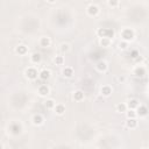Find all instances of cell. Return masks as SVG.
<instances>
[{"instance_id": "obj_20", "label": "cell", "mask_w": 149, "mask_h": 149, "mask_svg": "<svg viewBox=\"0 0 149 149\" xmlns=\"http://www.w3.org/2000/svg\"><path fill=\"white\" fill-rule=\"evenodd\" d=\"M63 73H64V76H66V77L72 76V69H70V68L64 69V70H63Z\"/></svg>"}, {"instance_id": "obj_14", "label": "cell", "mask_w": 149, "mask_h": 149, "mask_svg": "<svg viewBox=\"0 0 149 149\" xmlns=\"http://www.w3.org/2000/svg\"><path fill=\"white\" fill-rule=\"evenodd\" d=\"M100 44L103 47H108L111 44V39H106V37H104V39L100 40Z\"/></svg>"}, {"instance_id": "obj_23", "label": "cell", "mask_w": 149, "mask_h": 149, "mask_svg": "<svg viewBox=\"0 0 149 149\" xmlns=\"http://www.w3.org/2000/svg\"><path fill=\"white\" fill-rule=\"evenodd\" d=\"M26 50V48H24V46H20L18 48V53H23V51Z\"/></svg>"}, {"instance_id": "obj_12", "label": "cell", "mask_w": 149, "mask_h": 149, "mask_svg": "<svg viewBox=\"0 0 149 149\" xmlns=\"http://www.w3.org/2000/svg\"><path fill=\"white\" fill-rule=\"evenodd\" d=\"M33 122H34V125H41L43 122V118L41 115H35L33 118Z\"/></svg>"}, {"instance_id": "obj_8", "label": "cell", "mask_w": 149, "mask_h": 149, "mask_svg": "<svg viewBox=\"0 0 149 149\" xmlns=\"http://www.w3.org/2000/svg\"><path fill=\"white\" fill-rule=\"evenodd\" d=\"M100 91H101V94L105 96V97H108L112 93V89L110 88V86H103Z\"/></svg>"}, {"instance_id": "obj_10", "label": "cell", "mask_w": 149, "mask_h": 149, "mask_svg": "<svg viewBox=\"0 0 149 149\" xmlns=\"http://www.w3.org/2000/svg\"><path fill=\"white\" fill-rule=\"evenodd\" d=\"M49 76H50V72H49L48 70H42L41 72H40V78L43 79V80L48 79V78H49Z\"/></svg>"}, {"instance_id": "obj_4", "label": "cell", "mask_w": 149, "mask_h": 149, "mask_svg": "<svg viewBox=\"0 0 149 149\" xmlns=\"http://www.w3.org/2000/svg\"><path fill=\"white\" fill-rule=\"evenodd\" d=\"M126 106H127V107L129 108V110H133V111H134L136 107H139V101L135 100V99H133V100L128 101V104H127Z\"/></svg>"}, {"instance_id": "obj_21", "label": "cell", "mask_w": 149, "mask_h": 149, "mask_svg": "<svg viewBox=\"0 0 149 149\" xmlns=\"http://www.w3.org/2000/svg\"><path fill=\"white\" fill-rule=\"evenodd\" d=\"M61 50L63 51V53H64V51H68V50H69V46H68L66 43H63V44L61 46Z\"/></svg>"}, {"instance_id": "obj_3", "label": "cell", "mask_w": 149, "mask_h": 149, "mask_svg": "<svg viewBox=\"0 0 149 149\" xmlns=\"http://www.w3.org/2000/svg\"><path fill=\"white\" fill-rule=\"evenodd\" d=\"M98 12H99V9L96 5H90V6L88 7V13L90 14V15H97Z\"/></svg>"}, {"instance_id": "obj_16", "label": "cell", "mask_w": 149, "mask_h": 149, "mask_svg": "<svg viewBox=\"0 0 149 149\" xmlns=\"http://www.w3.org/2000/svg\"><path fill=\"white\" fill-rule=\"evenodd\" d=\"M55 105H56V103L53 100V99H49V100L46 101V106L48 108H54V107H55Z\"/></svg>"}, {"instance_id": "obj_6", "label": "cell", "mask_w": 149, "mask_h": 149, "mask_svg": "<svg viewBox=\"0 0 149 149\" xmlns=\"http://www.w3.org/2000/svg\"><path fill=\"white\" fill-rule=\"evenodd\" d=\"M26 73H27V77L30 78V79H35L37 77V72L34 70V69H28V70L26 71Z\"/></svg>"}, {"instance_id": "obj_13", "label": "cell", "mask_w": 149, "mask_h": 149, "mask_svg": "<svg viewBox=\"0 0 149 149\" xmlns=\"http://www.w3.org/2000/svg\"><path fill=\"white\" fill-rule=\"evenodd\" d=\"M73 98L76 99V100H82V99L84 98V93L82 92V91H76L73 94Z\"/></svg>"}, {"instance_id": "obj_2", "label": "cell", "mask_w": 149, "mask_h": 149, "mask_svg": "<svg viewBox=\"0 0 149 149\" xmlns=\"http://www.w3.org/2000/svg\"><path fill=\"white\" fill-rule=\"evenodd\" d=\"M39 94L40 96H42V97L48 96L49 94V88L47 85H41L39 88Z\"/></svg>"}, {"instance_id": "obj_24", "label": "cell", "mask_w": 149, "mask_h": 149, "mask_svg": "<svg viewBox=\"0 0 149 149\" xmlns=\"http://www.w3.org/2000/svg\"><path fill=\"white\" fill-rule=\"evenodd\" d=\"M107 4L110 5V6H115V5H118V2H116V1H108Z\"/></svg>"}, {"instance_id": "obj_18", "label": "cell", "mask_w": 149, "mask_h": 149, "mask_svg": "<svg viewBox=\"0 0 149 149\" xmlns=\"http://www.w3.org/2000/svg\"><path fill=\"white\" fill-rule=\"evenodd\" d=\"M116 110H118V112H126L127 106H126V104H119V105L116 106Z\"/></svg>"}, {"instance_id": "obj_9", "label": "cell", "mask_w": 149, "mask_h": 149, "mask_svg": "<svg viewBox=\"0 0 149 149\" xmlns=\"http://www.w3.org/2000/svg\"><path fill=\"white\" fill-rule=\"evenodd\" d=\"M40 44H41L43 48L49 47V46H50V40H49V37H42L41 41H40Z\"/></svg>"}, {"instance_id": "obj_11", "label": "cell", "mask_w": 149, "mask_h": 149, "mask_svg": "<svg viewBox=\"0 0 149 149\" xmlns=\"http://www.w3.org/2000/svg\"><path fill=\"white\" fill-rule=\"evenodd\" d=\"M55 111H56V113L57 114H59V115H61V114H63L64 112H65V107H64L63 105H55Z\"/></svg>"}, {"instance_id": "obj_25", "label": "cell", "mask_w": 149, "mask_h": 149, "mask_svg": "<svg viewBox=\"0 0 149 149\" xmlns=\"http://www.w3.org/2000/svg\"><path fill=\"white\" fill-rule=\"evenodd\" d=\"M120 48L125 49V48H126V43H120Z\"/></svg>"}, {"instance_id": "obj_5", "label": "cell", "mask_w": 149, "mask_h": 149, "mask_svg": "<svg viewBox=\"0 0 149 149\" xmlns=\"http://www.w3.org/2000/svg\"><path fill=\"white\" fill-rule=\"evenodd\" d=\"M126 125L128 128H135L138 126V121H136V119H128L126 121Z\"/></svg>"}, {"instance_id": "obj_22", "label": "cell", "mask_w": 149, "mask_h": 149, "mask_svg": "<svg viewBox=\"0 0 149 149\" xmlns=\"http://www.w3.org/2000/svg\"><path fill=\"white\" fill-rule=\"evenodd\" d=\"M55 63L62 64V63H63V57H62V56H58L57 58H55Z\"/></svg>"}, {"instance_id": "obj_26", "label": "cell", "mask_w": 149, "mask_h": 149, "mask_svg": "<svg viewBox=\"0 0 149 149\" xmlns=\"http://www.w3.org/2000/svg\"><path fill=\"white\" fill-rule=\"evenodd\" d=\"M0 149H2V147H1V145H0Z\"/></svg>"}, {"instance_id": "obj_19", "label": "cell", "mask_w": 149, "mask_h": 149, "mask_svg": "<svg viewBox=\"0 0 149 149\" xmlns=\"http://www.w3.org/2000/svg\"><path fill=\"white\" fill-rule=\"evenodd\" d=\"M139 114H140L141 116H145L146 114H147V108H146L145 106H140V107H139Z\"/></svg>"}, {"instance_id": "obj_7", "label": "cell", "mask_w": 149, "mask_h": 149, "mask_svg": "<svg viewBox=\"0 0 149 149\" xmlns=\"http://www.w3.org/2000/svg\"><path fill=\"white\" fill-rule=\"evenodd\" d=\"M97 69H98L99 71H106L107 70V63L104 61H100L98 64H97Z\"/></svg>"}, {"instance_id": "obj_15", "label": "cell", "mask_w": 149, "mask_h": 149, "mask_svg": "<svg viewBox=\"0 0 149 149\" xmlns=\"http://www.w3.org/2000/svg\"><path fill=\"white\" fill-rule=\"evenodd\" d=\"M136 115H138V113H136L135 111H133V110L127 111V116H128V119H135Z\"/></svg>"}, {"instance_id": "obj_1", "label": "cell", "mask_w": 149, "mask_h": 149, "mask_svg": "<svg viewBox=\"0 0 149 149\" xmlns=\"http://www.w3.org/2000/svg\"><path fill=\"white\" fill-rule=\"evenodd\" d=\"M107 34H112V35H113V30H111V29H99V30H98V35L101 36L103 39H104V37L108 39Z\"/></svg>"}, {"instance_id": "obj_17", "label": "cell", "mask_w": 149, "mask_h": 149, "mask_svg": "<svg viewBox=\"0 0 149 149\" xmlns=\"http://www.w3.org/2000/svg\"><path fill=\"white\" fill-rule=\"evenodd\" d=\"M32 61H33V63H39V62L41 61V56H40V54H33V56H32Z\"/></svg>"}]
</instances>
